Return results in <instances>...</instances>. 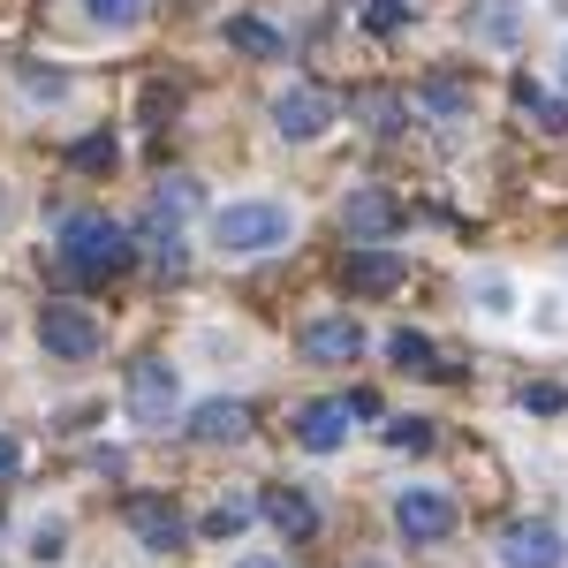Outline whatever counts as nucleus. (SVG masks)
I'll return each mask as SVG.
<instances>
[{
  "mask_svg": "<svg viewBox=\"0 0 568 568\" xmlns=\"http://www.w3.org/2000/svg\"><path fill=\"white\" fill-rule=\"evenodd\" d=\"M568 546L554 524H508L500 530V568H561Z\"/></svg>",
  "mask_w": 568,
  "mask_h": 568,
  "instance_id": "nucleus-7",
  "label": "nucleus"
},
{
  "mask_svg": "<svg viewBox=\"0 0 568 568\" xmlns=\"http://www.w3.org/2000/svg\"><path fill=\"white\" fill-rule=\"evenodd\" d=\"M478 31H485V39H508V31H516V16H508V8H485Z\"/></svg>",
  "mask_w": 568,
  "mask_h": 568,
  "instance_id": "nucleus-28",
  "label": "nucleus"
},
{
  "mask_svg": "<svg viewBox=\"0 0 568 568\" xmlns=\"http://www.w3.org/2000/svg\"><path fill=\"white\" fill-rule=\"evenodd\" d=\"M394 524H402V538L433 546V538L455 530V500H447V493H425V485H409V493L394 500Z\"/></svg>",
  "mask_w": 568,
  "mask_h": 568,
  "instance_id": "nucleus-6",
  "label": "nucleus"
},
{
  "mask_svg": "<svg viewBox=\"0 0 568 568\" xmlns=\"http://www.w3.org/2000/svg\"><path fill=\"white\" fill-rule=\"evenodd\" d=\"M69 160H77L84 175H106V168H114V136H77V144H69Z\"/></svg>",
  "mask_w": 568,
  "mask_h": 568,
  "instance_id": "nucleus-21",
  "label": "nucleus"
},
{
  "mask_svg": "<svg viewBox=\"0 0 568 568\" xmlns=\"http://www.w3.org/2000/svg\"><path fill=\"white\" fill-rule=\"evenodd\" d=\"M251 516H265L258 500H251V493H227V500H220L213 516H205V530H213V538H235V530L251 524Z\"/></svg>",
  "mask_w": 568,
  "mask_h": 568,
  "instance_id": "nucleus-19",
  "label": "nucleus"
},
{
  "mask_svg": "<svg viewBox=\"0 0 568 568\" xmlns=\"http://www.w3.org/2000/svg\"><path fill=\"white\" fill-rule=\"evenodd\" d=\"M349 288L356 296H387V288H402V258L394 251H349Z\"/></svg>",
  "mask_w": 568,
  "mask_h": 568,
  "instance_id": "nucleus-14",
  "label": "nucleus"
},
{
  "mask_svg": "<svg viewBox=\"0 0 568 568\" xmlns=\"http://www.w3.org/2000/svg\"><path fill=\"white\" fill-rule=\"evenodd\" d=\"M387 447H402V455H425V447H433V425H425V417H394V425H387Z\"/></svg>",
  "mask_w": 568,
  "mask_h": 568,
  "instance_id": "nucleus-22",
  "label": "nucleus"
},
{
  "mask_svg": "<svg viewBox=\"0 0 568 568\" xmlns=\"http://www.w3.org/2000/svg\"><path fill=\"white\" fill-rule=\"evenodd\" d=\"M130 258H136L130 227H114L106 213H77L61 227V265L77 281H114V273H130Z\"/></svg>",
  "mask_w": 568,
  "mask_h": 568,
  "instance_id": "nucleus-1",
  "label": "nucleus"
},
{
  "mask_svg": "<svg viewBox=\"0 0 568 568\" xmlns=\"http://www.w3.org/2000/svg\"><path fill=\"white\" fill-rule=\"evenodd\" d=\"M190 433L205 439V447H235V439L251 433V402H197Z\"/></svg>",
  "mask_w": 568,
  "mask_h": 568,
  "instance_id": "nucleus-12",
  "label": "nucleus"
},
{
  "mask_svg": "<svg viewBox=\"0 0 568 568\" xmlns=\"http://www.w3.org/2000/svg\"><path fill=\"white\" fill-rule=\"evenodd\" d=\"M251 568H273V561H251Z\"/></svg>",
  "mask_w": 568,
  "mask_h": 568,
  "instance_id": "nucleus-30",
  "label": "nucleus"
},
{
  "mask_svg": "<svg viewBox=\"0 0 568 568\" xmlns=\"http://www.w3.org/2000/svg\"><path fill=\"white\" fill-rule=\"evenodd\" d=\"M227 45H243V53H258V61H281V53H288V39L265 31L258 16H235V23H227Z\"/></svg>",
  "mask_w": 568,
  "mask_h": 568,
  "instance_id": "nucleus-17",
  "label": "nucleus"
},
{
  "mask_svg": "<svg viewBox=\"0 0 568 568\" xmlns=\"http://www.w3.org/2000/svg\"><path fill=\"white\" fill-rule=\"evenodd\" d=\"M364 568H379V561H364Z\"/></svg>",
  "mask_w": 568,
  "mask_h": 568,
  "instance_id": "nucleus-31",
  "label": "nucleus"
},
{
  "mask_svg": "<svg viewBox=\"0 0 568 568\" xmlns=\"http://www.w3.org/2000/svg\"><path fill=\"white\" fill-rule=\"evenodd\" d=\"M84 16L106 31H130V23H144V0H84Z\"/></svg>",
  "mask_w": 568,
  "mask_h": 568,
  "instance_id": "nucleus-20",
  "label": "nucleus"
},
{
  "mask_svg": "<svg viewBox=\"0 0 568 568\" xmlns=\"http://www.w3.org/2000/svg\"><path fill=\"white\" fill-rule=\"evenodd\" d=\"M122 402H130L136 425H168V417H175V364H160V356H136L130 379H122Z\"/></svg>",
  "mask_w": 568,
  "mask_h": 568,
  "instance_id": "nucleus-3",
  "label": "nucleus"
},
{
  "mask_svg": "<svg viewBox=\"0 0 568 568\" xmlns=\"http://www.w3.org/2000/svg\"><path fill=\"white\" fill-rule=\"evenodd\" d=\"M16 463H23V455H16V439H0V478H8Z\"/></svg>",
  "mask_w": 568,
  "mask_h": 568,
  "instance_id": "nucleus-29",
  "label": "nucleus"
},
{
  "mask_svg": "<svg viewBox=\"0 0 568 568\" xmlns=\"http://www.w3.org/2000/svg\"><path fill=\"white\" fill-rule=\"evenodd\" d=\"M402 197H387V190H349L342 197V235L349 243H387V235H402Z\"/></svg>",
  "mask_w": 568,
  "mask_h": 568,
  "instance_id": "nucleus-4",
  "label": "nucleus"
},
{
  "mask_svg": "<svg viewBox=\"0 0 568 568\" xmlns=\"http://www.w3.org/2000/svg\"><path fill=\"white\" fill-rule=\"evenodd\" d=\"M387 356L402 364V372H447V364H439V349L425 342V334H409V326H402V334H387Z\"/></svg>",
  "mask_w": 568,
  "mask_h": 568,
  "instance_id": "nucleus-18",
  "label": "nucleus"
},
{
  "mask_svg": "<svg viewBox=\"0 0 568 568\" xmlns=\"http://www.w3.org/2000/svg\"><path fill=\"white\" fill-rule=\"evenodd\" d=\"M425 106H433V114H463V84H447V77L425 84Z\"/></svg>",
  "mask_w": 568,
  "mask_h": 568,
  "instance_id": "nucleus-26",
  "label": "nucleus"
},
{
  "mask_svg": "<svg viewBox=\"0 0 568 568\" xmlns=\"http://www.w3.org/2000/svg\"><path fill=\"white\" fill-rule=\"evenodd\" d=\"M304 356L311 364H356L364 356V326L356 318H318V326H304Z\"/></svg>",
  "mask_w": 568,
  "mask_h": 568,
  "instance_id": "nucleus-10",
  "label": "nucleus"
},
{
  "mask_svg": "<svg viewBox=\"0 0 568 568\" xmlns=\"http://www.w3.org/2000/svg\"><path fill=\"white\" fill-rule=\"evenodd\" d=\"M23 91L31 99H69V77L61 69H23Z\"/></svg>",
  "mask_w": 568,
  "mask_h": 568,
  "instance_id": "nucleus-24",
  "label": "nucleus"
},
{
  "mask_svg": "<svg viewBox=\"0 0 568 568\" xmlns=\"http://www.w3.org/2000/svg\"><path fill=\"white\" fill-rule=\"evenodd\" d=\"M409 16H417V8H409V0H372V8H364V23H372V31H379V39H394V31H402V23H409Z\"/></svg>",
  "mask_w": 568,
  "mask_h": 568,
  "instance_id": "nucleus-23",
  "label": "nucleus"
},
{
  "mask_svg": "<svg viewBox=\"0 0 568 568\" xmlns=\"http://www.w3.org/2000/svg\"><path fill=\"white\" fill-rule=\"evenodd\" d=\"M364 114H372V130H402V99H394V91H372Z\"/></svg>",
  "mask_w": 568,
  "mask_h": 568,
  "instance_id": "nucleus-25",
  "label": "nucleus"
},
{
  "mask_svg": "<svg viewBox=\"0 0 568 568\" xmlns=\"http://www.w3.org/2000/svg\"><path fill=\"white\" fill-rule=\"evenodd\" d=\"M516 106H524V114H530V122H538V130H546V136H568V106H561V99H554V91H538V84H530V77H524V84H516Z\"/></svg>",
  "mask_w": 568,
  "mask_h": 568,
  "instance_id": "nucleus-16",
  "label": "nucleus"
},
{
  "mask_svg": "<svg viewBox=\"0 0 568 568\" xmlns=\"http://www.w3.org/2000/svg\"><path fill=\"white\" fill-rule=\"evenodd\" d=\"M568 394L561 387H524V409H538V417H554V409H561Z\"/></svg>",
  "mask_w": 568,
  "mask_h": 568,
  "instance_id": "nucleus-27",
  "label": "nucleus"
},
{
  "mask_svg": "<svg viewBox=\"0 0 568 568\" xmlns=\"http://www.w3.org/2000/svg\"><path fill=\"white\" fill-rule=\"evenodd\" d=\"M273 130L296 136V144H311V136L326 130V99H318L311 84H288L281 99H273Z\"/></svg>",
  "mask_w": 568,
  "mask_h": 568,
  "instance_id": "nucleus-9",
  "label": "nucleus"
},
{
  "mask_svg": "<svg viewBox=\"0 0 568 568\" xmlns=\"http://www.w3.org/2000/svg\"><path fill=\"white\" fill-rule=\"evenodd\" d=\"M258 508H265V524L281 530V538H311V530H318V508H311V493H296V485H273Z\"/></svg>",
  "mask_w": 568,
  "mask_h": 568,
  "instance_id": "nucleus-13",
  "label": "nucleus"
},
{
  "mask_svg": "<svg viewBox=\"0 0 568 568\" xmlns=\"http://www.w3.org/2000/svg\"><path fill=\"white\" fill-rule=\"evenodd\" d=\"M130 530L152 546V554H175V546H182V516L168 508V500H152V493H136V500H130Z\"/></svg>",
  "mask_w": 568,
  "mask_h": 568,
  "instance_id": "nucleus-11",
  "label": "nucleus"
},
{
  "mask_svg": "<svg viewBox=\"0 0 568 568\" xmlns=\"http://www.w3.org/2000/svg\"><path fill=\"white\" fill-rule=\"evenodd\" d=\"M213 235L227 243V251L258 258V251L296 243V213H288V205H265V197H243V205H220L213 213Z\"/></svg>",
  "mask_w": 568,
  "mask_h": 568,
  "instance_id": "nucleus-2",
  "label": "nucleus"
},
{
  "mask_svg": "<svg viewBox=\"0 0 568 568\" xmlns=\"http://www.w3.org/2000/svg\"><path fill=\"white\" fill-rule=\"evenodd\" d=\"M349 425H356V402H349V394H334V402H311L304 417H296V439H304L311 455H334V447L349 439Z\"/></svg>",
  "mask_w": 568,
  "mask_h": 568,
  "instance_id": "nucleus-8",
  "label": "nucleus"
},
{
  "mask_svg": "<svg viewBox=\"0 0 568 568\" xmlns=\"http://www.w3.org/2000/svg\"><path fill=\"white\" fill-rule=\"evenodd\" d=\"M190 213H197V182H160V190H152V213H144V220H152V235H160V227H168V235H175V220H190Z\"/></svg>",
  "mask_w": 568,
  "mask_h": 568,
  "instance_id": "nucleus-15",
  "label": "nucleus"
},
{
  "mask_svg": "<svg viewBox=\"0 0 568 568\" xmlns=\"http://www.w3.org/2000/svg\"><path fill=\"white\" fill-rule=\"evenodd\" d=\"M39 342H45V356H99V318H91L84 304H45L39 311Z\"/></svg>",
  "mask_w": 568,
  "mask_h": 568,
  "instance_id": "nucleus-5",
  "label": "nucleus"
}]
</instances>
